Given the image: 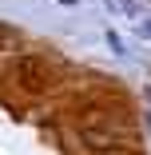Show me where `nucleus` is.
Masks as SVG:
<instances>
[{
  "mask_svg": "<svg viewBox=\"0 0 151 155\" xmlns=\"http://www.w3.org/2000/svg\"><path fill=\"white\" fill-rule=\"evenodd\" d=\"M52 80V68L44 64L40 56H20V64H16V84L28 87V91H44Z\"/></svg>",
  "mask_w": 151,
  "mask_h": 155,
  "instance_id": "obj_1",
  "label": "nucleus"
}]
</instances>
